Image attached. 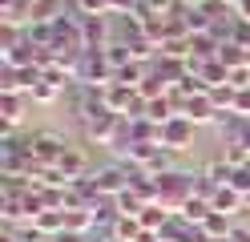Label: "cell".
<instances>
[{
	"label": "cell",
	"instance_id": "1",
	"mask_svg": "<svg viewBox=\"0 0 250 242\" xmlns=\"http://www.w3.org/2000/svg\"><path fill=\"white\" fill-rule=\"evenodd\" d=\"M194 186H198V174L190 170H169L158 177V202L169 210V214H182V206L194 198Z\"/></svg>",
	"mask_w": 250,
	"mask_h": 242
},
{
	"label": "cell",
	"instance_id": "2",
	"mask_svg": "<svg viewBox=\"0 0 250 242\" xmlns=\"http://www.w3.org/2000/svg\"><path fill=\"white\" fill-rule=\"evenodd\" d=\"M28 154H33L37 166H57L61 157L69 154V141L65 133H57V129H37V133H28Z\"/></svg>",
	"mask_w": 250,
	"mask_h": 242
},
{
	"label": "cell",
	"instance_id": "3",
	"mask_svg": "<svg viewBox=\"0 0 250 242\" xmlns=\"http://www.w3.org/2000/svg\"><path fill=\"white\" fill-rule=\"evenodd\" d=\"M93 177V186H97V194L101 198H121L125 190H129V177H133V170L129 166H121V161H109V166H101V170H93L89 174Z\"/></svg>",
	"mask_w": 250,
	"mask_h": 242
},
{
	"label": "cell",
	"instance_id": "4",
	"mask_svg": "<svg viewBox=\"0 0 250 242\" xmlns=\"http://www.w3.org/2000/svg\"><path fill=\"white\" fill-rule=\"evenodd\" d=\"M194 133H198V125L190 117H169L162 125V150L166 154H186V150H194Z\"/></svg>",
	"mask_w": 250,
	"mask_h": 242
},
{
	"label": "cell",
	"instance_id": "5",
	"mask_svg": "<svg viewBox=\"0 0 250 242\" xmlns=\"http://www.w3.org/2000/svg\"><path fill=\"white\" fill-rule=\"evenodd\" d=\"M28 101H33L28 93H0V133H17L21 129Z\"/></svg>",
	"mask_w": 250,
	"mask_h": 242
},
{
	"label": "cell",
	"instance_id": "6",
	"mask_svg": "<svg viewBox=\"0 0 250 242\" xmlns=\"http://www.w3.org/2000/svg\"><path fill=\"white\" fill-rule=\"evenodd\" d=\"M109 41H113L109 37V16H81V44H85V53H101Z\"/></svg>",
	"mask_w": 250,
	"mask_h": 242
},
{
	"label": "cell",
	"instance_id": "7",
	"mask_svg": "<svg viewBox=\"0 0 250 242\" xmlns=\"http://www.w3.org/2000/svg\"><path fill=\"white\" fill-rule=\"evenodd\" d=\"M178 113H182V117H190L194 125H218V121H222V113L214 109L210 97H190V101H182Z\"/></svg>",
	"mask_w": 250,
	"mask_h": 242
},
{
	"label": "cell",
	"instance_id": "8",
	"mask_svg": "<svg viewBox=\"0 0 250 242\" xmlns=\"http://www.w3.org/2000/svg\"><path fill=\"white\" fill-rule=\"evenodd\" d=\"M210 206L218 210V214H226V218H234V214H242V210H246L242 194H238V190H230V186H222V190H218L214 198H210Z\"/></svg>",
	"mask_w": 250,
	"mask_h": 242
},
{
	"label": "cell",
	"instance_id": "9",
	"mask_svg": "<svg viewBox=\"0 0 250 242\" xmlns=\"http://www.w3.org/2000/svg\"><path fill=\"white\" fill-rule=\"evenodd\" d=\"M33 226H37L41 238H57L61 230H65V210H41V214L33 218Z\"/></svg>",
	"mask_w": 250,
	"mask_h": 242
},
{
	"label": "cell",
	"instance_id": "10",
	"mask_svg": "<svg viewBox=\"0 0 250 242\" xmlns=\"http://www.w3.org/2000/svg\"><path fill=\"white\" fill-rule=\"evenodd\" d=\"M146 230H142V218L133 214H117V222L109 226V238H121V242H137Z\"/></svg>",
	"mask_w": 250,
	"mask_h": 242
},
{
	"label": "cell",
	"instance_id": "11",
	"mask_svg": "<svg viewBox=\"0 0 250 242\" xmlns=\"http://www.w3.org/2000/svg\"><path fill=\"white\" fill-rule=\"evenodd\" d=\"M137 218H142V230H146V234H162V226H166L169 218H174V214H169V210H166L162 202H153V206H146Z\"/></svg>",
	"mask_w": 250,
	"mask_h": 242
},
{
	"label": "cell",
	"instance_id": "12",
	"mask_svg": "<svg viewBox=\"0 0 250 242\" xmlns=\"http://www.w3.org/2000/svg\"><path fill=\"white\" fill-rule=\"evenodd\" d=\"M146 73H149V65H142V61H129L125 69H117L113 73V85H125V89H137L146 81Z\"/></svg>",
	"mask_w": 250,
	"mask_h": 242
},
{
	"label": "cell",
	"instance_id": "13",
	"mask_svg": "<svg viewBox=\"0 0 250 242\" xmlns=\"http://www.w3.org/2000/svg\"><path fill=\"white\" fill-rule=\"evenodd\" d=\"M137 93H142V101L149 105V101H158V97H166V93H169V81H166V77H158V73L149 69V73H146V81L137 85Z\"/></svg>",
	"mask_w": 250,
	"mask_h": 242
},
{
	"label": "cell",
	"instance_id": "14",
	"mask_svg": "<svg viewBox=\"0 0 250 242\" xmlns=\"http://www.w3.org/2000/svg\"><path fill=\"white\" fill-rule=\"evenodd\" d=\"M210 214H214V206H210L206 198H198V194H194V198L182 206V218H186V222H194V226H202V222H206Z\"/></svg>",
	"mask_w": 250,
	"mask_h": 242
},
{
	"label": "cell",
	"instance_id": "15",
	"mask_svg": "<svg viewBox=\"0 0 250 242\" xmlns=\"http://www.w3.org/2000/svg\"><path fill=\"white\" fill-rule=\"evenodd\" d=\"M202 230H206L210 238H230V230H234V226H230V218H226V214H218V210H214V214L202 222Z\"/></svg>",
	"mask_w": 250,
	"mask_h": 242
},
{
	"label": "cell",
	"instance_id": "16",
	"mask_svg": "<svg viewBox=\"0 0 250 242\" xmlns=\"http://www.w3.org/2000/svg\"><path fill=\"white\" fill-rule=\"evenodd\" d=\"M81 16H113V0H77Z\"/></svg>",
	"mask_w": 250,
	"mask_h": 242
},
{
	"label": "cell",
	"instance_id": "17",
	"mask_svg": "<svg viewBox=\"0 0 250 242\" xmlns=\"http://www.w3.org/2000/svg\"><path fill=\"white\" fill-rule=\"evenodd\" d=\"M61 93H65V89H57V85H53V81H41V85H37L33 93H28V97H33V101H37V105H53V101H57V97H61Z\"/></svg>",
	"mask_w": 250,
	"mask_h": 242
},
{
	"label": "cell",
	"instance_id": "18",
	"mask_svg": "<svg viewBox=\"0 0 250 242\" xmlns=\"http://www.w3.org/2000/svg\"><path fill=\"white\" fill-rule=\"evenodd\" d=\"M234 113L250 121V89H238V93H234Z\"/></svg>",
	"mask_w": 250,
	"mask_h": 242
},
{
	"label": "cell",
	"instance_id": "19",
	"mask_svg": "<svg viewBox=\"0 0 250 242\" xmlns=\"http://www.w3.org/2000/svg\"><path fill=\"white\" fill-rule=\"evenodd\" d=\"M53 242H89V238H85V234H77V230H61Z\"/></svg>",
	"mask_w": 250,
	"mask_h": 242
},
{
	"label": "cell",
	"instance_id": "20",
	"mask_svg": "<svg viewBox=\"0 0 250 242\" xmlns=\"http://www.w3.org/2000/svg\"><path fill=\"white\" fill-rule=\"evenodd\" d=\"M230 242H250V230H246V226H234V230H230Z\"/></svg>",
	"mask_w": 250,
	"mask_h": 242
},
{
	"label": "cell",
	"instance_id": "21",
	"mask_svg": "<svg viewBox=\"0 0 250 242\" xmlns=\"http://www.w3.org/2000/svg\"><path fill=\"white\" fill-rule=\"evenodd\" d=\"M242 202H246V210H250V190H246V194H242Z\"/></svg>",
	"mask_w": 250,
	"mask_h": 242
},
{
	"label": "cell",
	"instance_id": "22",
	"mask_svg": "<svg viewBox=\"0 0 250 242\" xmlns=\"http://www.w3.org/2000/svg\"><path fill=\"white\" fill-rule=\"evenodd\" d=\"M105 242H121V238H109V234H105Z\"/></svg>",
	"mask_w": 250,
	"mask_h": 242
},
{
	"label": "cell",
	"instance_id": "23",
	"mask_svg": "<svg viewBox=\"0 0 250 242\" xmlns=\"http://www.w3.org/2000/svg\"><path fill=\"white\" fill-rule=\"evenodd\" d=\"M89 242H105V238H89Z\"/></svg>",
	"mask_w": 250,
	"mask_h": 242
}]
</instances>
